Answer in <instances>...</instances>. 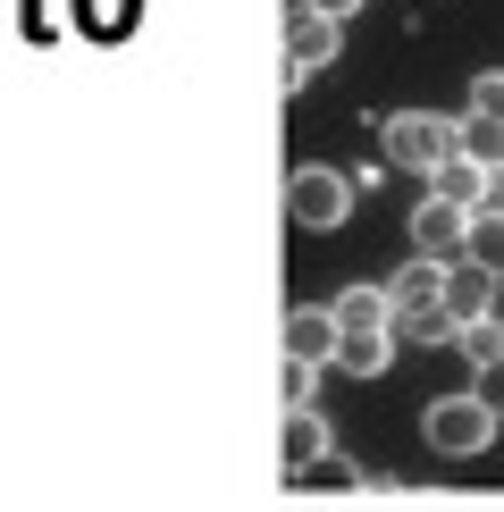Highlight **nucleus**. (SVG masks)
I'll use <instances>...</instances> for the list:
<instances>
[{
	"mask_svg": "<svg viewBox=\"0 0 504 512\" xmlns=\"http://www.w3.org/2000/svg\"><path fill=\"white\" fill-rule=\"evenodd\" d=\"M378 152H387V168L437 177V168L462 152V118H437V110H395L387 126H378Z\"/></svg>",
	"mask_w": 504,
	"mask_h": 512,
	"instance_id": "1",
	"label": "nucleus"
},
{
	"mask_svg": "<svg viewBox=\"0 0 504 512\" xmlns=\"http://www.w3.org/2000/svg\"><path fill=\"white\" fill-rule=\"evenodd\" d=\"M496 429H504V420H496L471 387H462V395H437L429 412H420V437H429V454H446V462H479V454L496 445Z\"/></svg>",
	"mask_w": 504,
	"mask_h": 512,
	"instance_id": "2",
	"label": "nucleus"
},
{
	"mask_svg": "<svg viewBox=\"0 0 504 512\" xmlns=\"http://www.w3.org/2000/svg\"><path fill=\"white\" fill-rule=\"evenodd\" d=\"M286 219L311 227V236H336L353 219V177L345 168H294L286 177Z\"/></svg>",
	"mask_w": 504,
	"mask_h": 512,
	"instance_id": "3",
	"label": "nucleus"
},
{
	"mask_svg": "<svg viewBox=\"0 0 504 512\" xmlns=\"http://www.w3.org/2000/svg\"><path fill=\"white\" fill-rule=\"evenodd\" d=\"M471 219L479 210H454V202H437V194H420L412 210V261H462V244H471Z\"/></svg>",
	"mask_w": 504,
	"mask_h": 512,
	"instance_id": "4",
	"label": "nucleus"
},
{
	"mask_svg": "<svg viewBox=\"0 0 504 512\" xmlns=\"http://www.w3.org/2000/svg\"><path fill=\"white\" fill-rule=\"evenodd\" d=\"M278 462H286V479H311V471H328V462H336V429H328L320 403L278 420Z\"/></svg>",
	"mask_w": 504,
	"mask_h": 512,
	"instance_id": "5",
	"label": "nucleus"
},
{
	"mask_svg": "<svg viewBox=\"0 0 504 512\" xmlns=\"http://www.w3.org/2000/svg\"><path fill=\"white\" fill-rule=\"evenodd\" d=\"M378 286H387L395 319H420V311H446V286H454V269H446V261H404L395 277H378Z\"/></svg>",
	"mask_w": 504,
	"mask_h": 512,
	"instance_id": "6",
	"label": "nucleus"
},
{
	"mask_svg": "<svg viewBox=\"0 0 504 512\" xmlns=\"http://www.w3.org/2000/svg\"><path fill=\"white\" fill-rule=\"evenodd\" d=\"M345 51V26H336V17H311V9H294L286 0V68H328V59Z\"/></svg>",
	"mask_w": 504,
	"mask_h": 512,
	"instance_id": "7",
	"label": "nucleus"
},
{
	"mask_svg": "<svg viewBox=\"0 0 504 512\" xmlns=\"http://www.w3.org/2000/svg\"><path fill=\"white\" fill-rule=\"evenodd\" d=\"M328 311H336V328H345V336H395V303H387V286H362V277H353V286H336V294H328Z\"/></svg>",
	"mask_w": 504,
	"mask_h": 512,
	"instance_id": "8",
	"label": "nucleus"
},
{
	"mask_svg": "<svg viewBox=\"0 0 504 512\" xmlns=\"http://www.w3.org/2000/svg\"><path fill=\"white\" fill-rule=\"evenodd\" d=\"M286 353H294V361H320V370H328V361L345 353V328H336V311H328V303H320V311L294 303V311H286Z\"/></svg>",
	"mask_w": 504,
	"mask_h": 512,
	"instance_id": "9",
	"label": "nucleus"
},
{
	"mask_svg": "<svg viewBox=\"0 0 504 512\" xmlns=\"http://www.w3.org/2000/svg\"><path fill=\"white\" fill-rule=\"evenodd\" d=\"M429 194L454 202V210H488V202H496V168H479L471 152H454V160L429 177Z\"/></svg>",
	"mask_w": 504,
	"mask_h": 512,
	"instance_id": "10",
	"label": "nucleus"
},
{
	"mask_svg": "<svg viewBox=\"0 0 504 512\" xmlns=\"http://www.w3.org/2000/svg\"><path fill=\"white\" fill-rule=\"evenodd\" d=\"M446 311L471 328V319H488L496 311V277L488 269H471V261H454V286H446Z\"/></svg>",
	"mask_w": 504,
	"mask_h": 512,
	"instance_id": "11",
	"label": "nucleus"
},
{
	"mask_svg": "<svg viewBox=\"0 0 504 512\" xmlns=\"http://www.w3.org/2000/svg\"><path fill=\"white\" fill-rule=\"evenodd\" d=\"M454 353L471 361V378H479V370H496V361H504V311H488V319H471V328L454 336Z\"/></svg>",
	"mask_w": 504,
	"mask_h": 512,
	"instance_id": "12",
	"label": "nucleus"
},
{
	"mask_svg": "<svg viewBox=\"0 0 504 512\" xmlns=\"http://www.w3.org/2000/svg\"><path fill=\"white\" fill-rule=\"evenodd\" d=\"M462 261L488 269V277H504V210H496V202L471 219V244H462Z\"/></svg>",
	"mask_w": 504,
	"mask_h": 512,
	"instance_id": "13",
	"label": "nucleus"
},
{
	"mask_svg": "<svg viewBox=\"0 0 504 512\" xmlns=\"http://www.w3.org/2000/svg\"><path fill=\"white\" fill-rule=\"evenodd\" d=\"M336 370H353V378H387V370H395V336H345Z\"/></svg>",
	"mask_w": 504,
	"mask_h": 512,
	"instance_id": "14",
	"label": "nucleus"
},
{
	"mask_svg": "<svg viewBox=\"0 0 504 512\" xmlns=\"http://www.w3.org/2000/svg\"><path fill=\"white\" fill-rule=\"evenodd\" d=\"M311 395H320V361H278V403L286 412H311Z\"/></svg>",
	"mask_w": 504,
	"mask_h": 512,
	"instance_id": "15",
	"label": "nucleus"
},
{
	"mask_svg": "<svg viewBox=\"0 0 504 512\" xmlns=\"http://www.w3.org/2000/svg\"><path fill=\"white\" fill-rule=\"evenodd\" d=\"M462 152H471L479 168H504V126H496V118H471V110H462Z\"/></svg>",
	"mask_w": 504,
	"mask_h": 512,
	"instance_id": "16",
	"label": "nucleus"
},
{
	"mask_svg": "<svg viewBox=\"0 0 504 512\" xmlns=\"http://www.w3.org/2000/svg\"><path fill=\"white\" fill-rule=\"evenodd\" d=\"M471 118H496V126H504V68L471 76Z\"/></svg>",
	"mask_w": 504,
	"mask_h": 512,
	"instance_id": "17",
	"label": "nucleus"
},
{
	"mask_svg": "<svg viewBox=\"0 0 504 512\" xmlns=\"http://www.w3.org/2000/svg\"><path fill=\"white\" fill-rule=\"evenodd\" d=\"M471 395H479V403H488V412L504 420V361H496V370H479V378H471Z\"/></svg>",
	"mask_w": 504,
	"mask_h": 512,
	"instance_id": "18",
	"label": "nucleus"
},
{
	"mask_svg": "<svg viewBox=\"0 0 504 512\" xmlns=\"http://www.w3.org/2000/svg\"><path fill=\"white\" fill-rule=\"evenodd\" d=\"M294 9H311V17H336V26H345V17H362V0H294Z\"/></svg>",
	"mask_w": 504,
	"mask_h": 512,
	"instance_id": "19",
	"label": "nucleus"
},
{
	"mask_svg": "<svg viewBox=\"0 0 504 512\" xmlns=\"http://www.w3.org/2000/svg\"><path fill=\"white\" fill-rule=\"evenodd\" d=\"M496 210H504V168H496Z\"/></svg>",
	"mask_w": 504,
	"mask_h": 512,
	"instance_id": "20",
	"label": "nucleus"
}]
</instances>
